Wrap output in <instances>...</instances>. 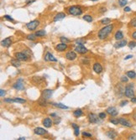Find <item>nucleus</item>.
I'll return each instance as SVG.
<instances>
[{
  "instance_id": "17",
  "label": "nucleus",
  "mask_w": 136,
  "mask_h": 140,
  "mask_svg": "<svg viewBox=\"0 0 136 140\" xmlns=\"http://www.w3.org/2000/svg\"><path fill=\"white\" fill-rule=\"evenodd\" d=\"M93 70L96 72L97 74H100L102 71H103V66L100 63H95L93 65Z\"/></svg>"
},
{
  "instance_id": "26",
  "label": "nucleus",
  "mask_w": 136,
  "mask_h": 140,
  "mask_svg": "<svg viewBox=\"0 0 136 140\" xmlns=\"http://www.w3.org/2000/svg\"><path fill=\"white\" fill-rule=\"evenodd\" d=\"M35 35H36V37H42L46 35V32H45V30H41L35 32Z\"/></svg>"
},
{
  "instance_id": "10",
  "label": "nucleus",
  "mask_w": 136,
  "mask_h": 140,
  "mask_svg": "<svg viewBox=\"0 0 136 140\" xmlns=\"http://www.w3.org/2000/svg\"><path fill=\"white\" fill-rule=\"evenodd\" d=\"M98 118L96 114L94 113H89L88 116H87V118H88V121L90 123H97L98 122Z\"/></svg>"
},
{
  "instance_id": "24",
  "label": "nucleus",
  "mask_w": 136,
  "mask_h": 140,
  "mask_svg": "<svg viewBox=\"0 0 136 140\" xmlns=\"http://www.w3.org/2000/svg\"><path fill=\"white\" fill-rule=\"evenodd\" d=\"M126 76H127L129 78H130V79H135L136 73H135V71H134V70H129V71H128L127 73H126Z\"/></svg>"
},
{
  "instance_id": "52",
  "label": "nucleus",
  "mask_w": 136,
  "mask_h": 140,
  "mask_svg": "<svg viewBox=\"0 0 136 140\" xmlns=\"http://www.w3.org/2000/svg\"><path fill=\"white\" fill-rule=\"evenodd\" d=\"M133 119H134V121H136V112L134 113V114H133Z\"/></svg>"
},
{
  "instance_id": "6",
  "label": "nucleus",
  "mask_w": 136,
  "mask_h": 140,
  "mask_svg": "<svg viewBox=\"0 0 136 140\" xmlns=\"http://www.w3.org/2000/svg\"><path fill=\"white\" fill-rule=\"evenodd\" d=\"M14 56L16 59L23 61H26L28 60V58H29V55L24 53V52H17V53H15Z\"/></svg>"
},
{
  "instance_id": "38",
  "label": "nucleus",
  "mask_w": 136,
  "mask_h": 140,
  "mask_svg": "<svg viewBox=\"0 0 136 140\" xmlns=\"http://www.w3.org/2000/svg\"><path fill=\"white\" fill-rule=\"evenodd\" d=\"M121 81L122 82H123V83L128 82V81H129V77H128L127 76H123L121 77Z\"/></svg>"
},
{
  "instance_id": "25",
  "label": "nucleus",
  "mask_w": 136,
  "mask_h": 140,
  "mask_svg": "<svg viewBox=\"0 0 136 140\" xmlns=\"http://www.w3.org/2000/svg\"><path fill=\"white\" fill-rule=\"evenodd\" d=\"M82 114H83V112L82 109H77V110H75L73 112V116L76 117V118H79Z\"/></svg>"
},
{
  "instance_id": "31",
  "label": "nucleus",
  "mask_w": 136,
  "mask_h": 140,
  "mask_svg": "<svg viewBox=\"0 0 136 140\" xmlns=\"http://www.w3.org/2000/svg\"><path fill=\"white\" fill-rule=\"evenodd\" d=\"M36 37V35H33V34H30V35H28L27 36H26V39H29V40H31V41H34L35 40V38Z\"/></svg>"
},
{
  "instance_id": "18",
  "label": "nucleus",
  "mask_w": 136,
  "mask_h": 140,
  "mask_svg": "<svg viewBox=\"0 0 136 140\" xmlns=\"http://www.w3.org/2000/svg\"><path fill=\"white\" fill-rule=\"evenodd\" d=\"M42 123H43V125H44L45 127H47V128H49V127H50L52 126L53 122H52V120L50 119V118H45L44 120H43Z\"/></svg>"
},
{
  "instance_id": "49",
  "label": "nucleus",
  "mask_w": 136,
  "mask_h": 140,
  "mask_svg": "<svg viewBox=\"0 0 136 140\" xmlns=\"http://www.w3.org/2000/svg\"><path fill=\"white\" fill-rule=\"evenodd\" d=\"M131 58H133V55H127V56H125L124 60H125V61H127V60H129V59H131Z\"/></svg>"
},
{
  "instance_id": "44",
  "label": "nucleus",
  "mask_w": 136,
  "mask_h": 140,
  "mask_svg": "<svg viewBox=\"0 0 136 140\" xmlns=\"http://www.w3.org/2000/svg\"><path fill=\"white\" fill-rule=\"evenodd\" d=\"M128 139L130 140H136V134H131L128 137Z\"/></svg>"
},
{
  "instance_id": "53",
  "label": "nucleus",
  "mask_w": 136,
  "mask_h": 140,
  "mask_svg": "<svg viewBox=\"0 0 136 140\" xmlns=\"http://www.w3.org/2000/svg\"><path fill=\"white\" fill-rule=\"evenodd\" d=\"M106 10H107L106 8H102V9H101V12H102V13H104V12H106Z\"/></svg>"
},
{
  "instance_id": "20",
  "label": "nucleus",
  "mask_w": 136,
  "mask_h": 140,
  "mask_svg": "<svg viewBox=\"0 0 136 140\" xmlns=\"http://www.w3.org/2000/svg\"><path fill=\"white\" fill-rule=\"evenodd\" d=\"M11 44H12V39L9 37H8V38L4 39V40L1 41V44L4 47H9V46L11 45Z\"/></svg>"
},
{
  "instance_id": "42",
  "label": "nucleus",
  "mask_w": 136,
  "mask_h": 140,
  "mask_svg": "<svg viewBox=\"0 0 136 140\" xmlns=\"http://www.w3.org/2000/svg\"><path fill=\"white\" fill-rule=\"evenodd\" d=\"M128 102H129V101H128L127 100H123V101H122L121 102H120V103H119L120 107H124L125 105H127Z\"/></svg>"
},
{
  "instance_id": "16",
  "label": "nucleus",
  "mask_w": 136,
  "mask_h": 140,
  "mask_svg": "<svg viewBox=\"0 0 136 140\" xmlns=\"http://www.w3.org/2000/svg\"><path fill=\"white\" fill-rule=\"evenodd\" d=\"M45 61H53V62H56L57 59H56V58H55V56H54L53 55H51L50 52H47V53H46V55H45Z\"/></svg>"
},
{
  "instance_id": "28",
  "label": "nucleus",
  "mask_w": 136,
  "mask_h": 140,
  "mask_svg": "<svg viewBox=\"0 0 136 140\" xmlns=\"http://www.w3.org/2000/svg\"><path fill=\"white\" fill-rule=\"evenodd\" d=\"M11 64L13 65L14 66H15V67H19L20 66V61H19V60H18V59H16V60H11Z\"/></svg>"
},
{
  "instance_id": "46",
  "label": "nucleus",
  "mask_w": 136,
  "mask_h": 140,
  "mask_svg": "<svg viewBox=\"0 0 136 140\" xmlns=\"http://www.w3.org/2000/svg\"><path fill=\"white\" fill-rule=\"evenodd\" d=\"M5 94H6L5 91H4V89H1V90H0V96H2V97H4V96H5Z\"/></svg>"
},
{
  "instance_id": "15",
  "label": "nucleus",
  "mask_w": 136,
  "mask_h": 140,
  "mask_svg": "<svg viewBox=\"0 0 136 140\" xmlns=\"http://www.w3.org/2000/svg\"><path fill=\"white\" fill-rule=\"evenodd\" d=\"M67 49V44H65V43H61V44H56L55 46V50L59 52H62L64 50H66Z\"/></svg>"
},
{
  "instance_id": "12",
  "label": "nucleus",
  "mask_w": 136,
  "mask_h": 140,
  "mask_svg": "<svg viewBox=\"0 0 136 140\" xmlns=\"http://www.w3.org/2000/svg\"><path fill=\"white\" fill-rule=\"evenodd\" d=\"M77 54L74 51H72V50H71V51H68L66 55V58L68 61H74V60L77 59Z\"/></svg>"
},
{
  "instance_id": "47",
  "label": "nucleus",
  "mask_w": 136,
  "mask_h": 140,
  "mask_svg": "<svg viewBox=\"0 0 136 140\" xmlns=\"http://www.w3.org/2000/svg\"><path fill=\"white\" fill-rule=\"evenodd\" d=\"M60 122H61V118H55V121L54 122V123L58 124V123H60Z\"/></svg>"
},
{
  "instance_id": "45",
  "label": "nucleus",
  "mask_w": 136,
  "mask_h": 140,
  "mask_svg": "<svg viewBox=\"0 0 136 140\" xmlns=\"http://www.w3.org/2000/svg\"><path fill=\"white\" fill-rule=\"evenodd\" d=\"M76 43L78 44H83L85 43V40H83V39H77V40H76Z\"/></svg>"
},
{
  "instance_id": "54",
  "label": "nucleus",
  "mask_w": 136,
  "mask_h": 140,
  "mask_svg": "<svg viewBox=\"0 0 136 140\" xmlns=\"http://www.w3.org/2000/svg\"><path fill=\"white\" fill-rule=\"evenodd\" d=\"M50 116H51L52 118H55V117H56V113H52V114H50Z\"/></svg>"
},
{
  "instance_id": "41",
  "label": "nucleus",
  "mask_w": 136,
  "mask_h": 140,
  "mask_svg": "<svg viewBox=\"0 0 136 140\" xmlns=\"http://www.w3.org/2000/svg\"><path fill=\"white\" fill-rule=\"evenodd\" d=\"M98 117H99L100 119H104V118H106L107 114L105 113H100L99 114H98Z\"/></svg>"
},
{
  "instance_id": "29",
  "label": "nucleus",
  "mask_w": 136,
  "mask_h": 140,
  "mask_svg": "<svg viewBox=\"0 0 136 140\" xmlns=\"http://www.w3.org/2000/svg\"><path fill=\"white\" fill-rule=\"evenodd\" d=\"M51 104L55 106V107H59V108H61V109H68V107L65 106L64 104H62V103H55V102H53V103H51Z\"/></svg>"
},
{
  "instance_id": "13",
  "label": "nucleus",
  "mask_w": 136,
  "mask_h": 140,
  "mask_svg": "<svg viewBox=\"0 0 136 140\" xmlns=\"http://www.w3.org/2000/svg\"><path fill=\"white\" fill-rule=\"evenodd\" d=\"M34 133H35V134L41 136V135L46 134V133H47V131H46L45 129L42 128V127H35V128L34 129Z\"/></svg>"
},
{
  "instance_id": "48",
  "label": "nucleus",
  "mask_w": 136,
  "mask_h": 140,
  "mask_svg": "<svg viewBox=\"0 0 136 140\" xmlns=\"http://www.w3.org/2000/svg\"><path fill=\"white\" fill-rule=\"evenodd\" d=\"M123 10H124V12H130L131 11V9L129 7H124V9H123Z\"/></svg>"
},
{
  "instance_id": "19",
  "label": "nucleus",
  "mask_w": 136,
  "mask_h": 140,
  "mask_svg": "<svg viewBox=\"0 0 136 140\" xmlns=\"http://www.w3.org/2000/svg\"><path fill=\"white\" fill-rule=\"evenodd\" d=\"M66 18V13H58L53 18L54 22H57V21H61L62 20L63 18Z\"/></svg>"
},
{
  "instance_id": "7",
  "label": "nucleus",
  "mask_w": 136,
  "mask_h": 140,
  "mask_svg": "<svg viewBox=\"0 0 136 140\" xmlns=\"http://www.w3.org/2000/svg\"><path fill=\"white\" fill-rule=\"evenodd\" d=\"M75 51L78 54L83 55V54L87 53V52H88V50H87L83 44H77V46L75 48Z\"/></svg>"
},
{
  "instance_id": "40",
  "label": "nucleus",
  "mask_w": 136,
  "mask_h": 140,
  "mask_svg": "<svg viewBox=\"0 0 136 140\" xmlns=\"http://www.w3.org/2000/svg\"><path fill=\"white\" fill-rule=\"evenodd\" d=\"M4 18H5V19H7V20L11 21V22H14V18H12L11 16H9V15H4Z\"/></svg>"
},
{
  "instance_id": "22",
  "label": "nucleus",
  "mask_w": 136,
  "mask_h": 140,
  "mask_svg": "<svg viewBox=\"0 0 136 140\" xmlns=\"http://www.w3.org/2000/svg\"><path fill=\"white\" fill-rule=\"evenodd\" d=\"M114 38H115L116 40H118V41L123 39V32H122L121 30H118V31L115 33V35H114Z\"/></svg>"
},
{
  "instance_id": "9",
  "label": "nucleus",
  "mask_w": 136,
  "mask_h": 140,
  "mask_svg": "<svg viewBox=\"0 0 136 140\" xmlns=\"http://www.w3.org/2000/svg\"><path fill=\"white\" fill-rule=\"evenodd\" d=\"M118 121H119V124H121L122 126H124V127H133V124L129 122V120L124 118H118Z\"/></svg>"
},
{
  "instance_id": "43",
  "label": "nucleus",
  "mask_w": 136,
  "mask_h": 140,
  "mask_svg": "<svg viewBox=\"0 0 136 140\" xmlns=\"http://www.w3.org/2000/svg\"><path fill=\"white\" fill-rule=\"evenodd\" d=\"M82 136L83 137H87V138H92V135L91 133H88L87 132H83L82 133Z\"/></svg>"
},
{
  "instance_id": "39",
  "label": "nucleus",
  "mask_w": 136,
  "mask_h": 140,
  "mask_svg": "<svg viewBox=\"0 0 136 140\" xmlns=\"http://www.w3.org/2000/svg\"><path fill=\"white\" fill-rule=\"evenodd\" d=\"M4 102H8V103H13L14 102V99H11V98H5L4 99Z\"/></svg>"
},
{
  "instance_id": "50",
  "label": "nucleus",
  "mask_w": 136,
  "mask_h": 140,
  "mask_svg": "<svg viewBox=\"0 0 136 140\" xmlns=\"http://www.w3.org/2000/svg\"><path fill=\"white\" fill-rule=\"evenodd\" d=\"M132 38H133L134 39H135V40H136V31H134V33L132 34Z\"/></svg>"
},
{
  "instance_id": "37",
  "label": "nucleus",
  "mask_w": 136,
  "mask_h": 140,
  "mask_svg": "<svg viewBox=\"0 0 136 140\" xmlns=\"http://www.w3.org/2000/svg\"><path fill=\"white\" fill-rule=\"evenodd\" d=\"M128 46H129L130 49H134V47H136V42H135V41H131V42L129 43Z\"/></svg>"
},
{
  "instance_id": "21",
  "label": "nucleus",
  "mask_w": 136,
  "mask_h": 140,
  "mask_svg": "<svg viewBox=\"0 0 136 140\" xmlns=\"http://www.w3.org/2000/svg\"><path fill=\"white\" fill-rule=\"evenodd\" d=\"M106 135L109 137V138H111V139H115L116 137L118 136V133H116L115 131H113V130H110V131L107 132Z\"/></svg>"
},
{
  "instance_id": "14",
  "label": "nucleus",
  "mask_w": 136,
  "mask_h": 140,
  "mask_svg": "<svg viewBox=\"0 0 136 140\" xmlns=\"http://www.w3.org/2000/svg\"><path fill=\"white\" fill-rule=\"evenodd\" d=\"M127 44H128L127 40H125V39H121V40H118V42H116L115 44H114V48H116V49L122 48V47H124Z\"/></svg>"
},
{
  "instance_id": "5",
  "label": "nucleus",
  "mask_w": 136,
  "mask_h": 140,
  "mask_svg": "<svg viewBox=\"0 0 136 140\" xmlns=\"http://www.w3.org/2000/svg\"><path fill=\"white\" fill-rule=\"evenodd\" d=\"M52 94H53V91L50 90V89H45L42 92V94H41V98L45 100H49L51 97Z\"/></svg>"
},
{
  "instance_id": "3",
  "label": "nucleus",
  "mask_w": 136,
  "mask_h": 140,
  "mask_svg": "<svg viewBox=\"0 0 136 140\" xmlns=\"http://www.w3.org/2000/svg\"><path fill=\"white\" fill-rule=\"evenodd\" d=\"M134 84L130 83L128 86H126V87L124 88V96H127L129 98H132L134 96Z\"/></svg>"
},
{
  "instance_id": "30",
  "label": "nucleus",
  "mask_w": 136,
  "mask_h": 140,
  "mask_svg": "<svg viewBox=\"0 0 136 140\" xmlns=\"http://www.w3.org/2000/svg\"><path fill=\"white\" fill-rule=\"evenodd\" d=\"M109 122H112V123L114 124V125H118V124L119 123L118 118H111L110 119H109Z\"/></svg>"
},
{
  "instance_id": "11",
  "label": "nucleus",
  "mask_w": 136,
  "mask_h": 140,
  "mask_svg": "<svg viewBox=\"0 0 136 140\" xmlns=\"http://www.w3.org/2000/svg\"><path fill=\"white\" fill-rule=\"evenodd\" d=\"M106 112H107V113H108V114H109L110 116H112V117H116L117 115H118V110H117V109H116L114 107H108V108H107V110H106Z\"/></svg>"
},
{
  "instance_id": "32",
  "label": "nucleus",
  "mask_w": 136,
  "mask_h": 140,
  "mask_svg": "<svg viewBox=\"0 0 136 140\" xmlns=\"http://www.w3.org/2000/svg\"><path fill=\"white\" fill-rule=\"evenodd\" d=\"M111 23V19L109 18H104L103 19L101 20V24H109Z\"/></svg>"
},
{
  "instance_id": "34",
  "label": "nucleus",
  "mask_w": 136,
  "mask_h": 140,
  "mask_svg": "<svg viewBox=\"0 0 136 140\" xmlns=\"http://www.w3.org/2000/svg\"><path fill=\"white\" fill-rule=\"evenodd\" d=\"M128 4V0H118V4L120 7H125V5Z\"/></svg>"
},
{
  "instance_id": "23",
  "label": "nucleus",
  "mask_w": 136,
  "mask_h": 140,
  "mask_svg": "<svg viewBox=\"0 0 136 140\" xmlns=\"http://www.w3.org/2000/svg\"><path fill=\"white\" fill-rule=\"evenodd\" d=\"M72 126L74 128V134H75V136L78 137L80 134V130H79V127H78V125H77L76 123H72Z\"/></svg>"
},
{
  "instance_id": "35",
  "label": "nucleus",
  "mask_w": 136,
  "mask_h": 140,
  "mask_svg": "<svg viewBox=\"0 0 136 140\" xmlns=\"http://www.w3.org/2000/svg\"><path fill=\"white\" fill-rule=\"evenodd\" d=\"M129 26L133 28H136V18H134L133 19H131V21L129 22Z\"/></svg>"
},
{
  "instance_id": "8",
  "label": "nucleus",
  "mask_w": 136,
  "mask_h": 140,
  "mask_svg": "<svg viewBox=\"0 0 136 140\" xmlns=\"http://www.w3.org/2000/svg\"><path fill=\"white\" fill-rule=\"evenodd\" d=\"M23 80L22 79H18L16 82L14 83L13 85V88L16 89L18 91H21V90H24V86L23 84Z\"/></svg>"
},
{
  "instance_id": "51",
  "label": "nucleus",
  "mask_w": 136,
  "mask_h": 140,
  "mask_svg": "<svg viewBox=\"0 0 136 140\" xmlns=\"http://www.w3.org/2000/svg\"><path fill=\"white\" fill-rule=\"evenodd\" d=\"M131 102H133V103H136V97H132L131 98Z\"/></svg>"
},
{
  "instance_id": "33",
  "label": "nucleus",
  "mask_w": 136,
  "mask_h": 140,
  "mask_svg": "<svg viewBox=\"0 0 136 140\" xmlns=\"http://www.w3.org/2000/svg\"><path fill=\"white\" fill-rule=\"evenodd\" d=\"M14 102H18V103H25L26 100L23 99V98H20V97H16V98H14Z\"/></svg>"
},
{
  "instance_id": "55",
  "label": "nucleus",
  "mask_w": 136,
  "mask_h": 140,
  "mask_svg": "<svg viewBox=\"0 0 136 140\" xmlns=\"http://www.w3.org/2000/svg\"><path fill=\"white\" fill-rule=\"evenodd\" d=\"M18 140H24L25 139V138H24V137H23V138H18Z\"/></svg>"
},
{
  "instance_id": "4",
  "label": "nucleus",
  "mask_w": 136,
  "mask_h": 140,
  "mask_svg": "<svg viewBox=\"0 0 136 140\" xmlns=\"http://www.w3.org/2000/svg\"><path fill=\"white\" fill-rule=\"evenodd\" d=\"M39 25H40V21L35 19V20H32L28 23V24H26V28L29 30H30V31H33V30H36V28Z\"/></svg>"
},
{
  "instance_id": "27",
  "label": "nucleus",
  "mask_w": 136,
  "mask_h": 140,
  "mask_svg": "<svg viewBox=\"0 0 136 140\" xmlns=\"http://www.w3.org/2000/svg\"><path fill=\"white\" fill-rule=\"evenodd\" d=\"M82 18H83V20L86 21V22H88V23L92 22V20H93V18H92V17L91 16V15H89V14L84 15V16L82 17Z\"/></svg>"
},
{
  "instance_id": "2",
  "label": "nucleus",
  "mask_w": 136,
  "mask_h": 140,
  "mask_svg": "<svg viewBox=\"0 0 136 140\" xmlns=\"http://www.w3.org/2000/svg\"><path fill=\"white\" fill-rule=\"evenodd\" d=\"M67 10L68 13L71 15H73V16H80L83 13L82 8L79 7V6H72V7L68 8Z\"/></svg>"
},
{
  "instance_id": "56",
  "label": "nucleus",
  "mask_w": 136,
  "mask_h": 140,
  "mask_svg": "<svg viewBox=\"0 0 136 140\" xmlns=\"http://www.w3.org/2000/svg\"><path fill=\"white\" fill-rule=\"evenodd\" d=\"M91 1H93V2H95V1H98V0H91Z\"/></svg>"
},
{
  "instance_id": "36",
  "label": "nucleus",
  "mask_w": 136,
  "mask_h": 140,
  "mask_svg": "<svg viewBox=\"0 0 136 140\" xmlns=\"http://www.w3.org/2000/svg\"><path fill=\"white\" fill-rule=\"evenodd\" d=\"M60 39H61V41L62 43H65V44H67V43H69L70 42V39H68L67 38H66V37H61L60 38Z\"/></svg>"
},
{
  "instance_id": "1",
  "label": "nucleus",
  "mask_w": 136,
  "mask_h": 140,
  "mask_svg": "<svg viewBox=\"0 0 136 140\" xmlns=\"http://www.w3.org/2000/svg\"><path fill=\"white\" fill-rule=\"evenodd\" d=\"M113 30V24H107L106 26L102 28L101 30H99V32H98V38H99L100 39H105L107 37L112 33Z\"/></svg>"
}]
</instances>
